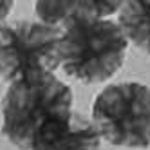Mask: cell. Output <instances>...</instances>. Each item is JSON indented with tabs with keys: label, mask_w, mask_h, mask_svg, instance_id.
I'll use <instances>...</instances> for the list:
<instances>
[{
	"label": "cell",
	"mask_w": 150,
	"mask_h": 150,
	"mask_svg": "<svg viewBox=\"0 0 150 150\" xmlns=\"http://www.w3.org/2000/svg\"><path fill=\"white\" fill-rule=\"evenodd\" d=\"M60 29V67L67 76L92 85L123 67L128 40L116 20L76 16Z\"/></svg>",
	"instance_id": "cell-1"
},
{
	"label": "cell",
	"mask_w": 150,
	"mask_h": 150,
	"mask_svg": "<svg viewBox=\"0 0 150 150\" xmlns=\"http://www.w3.org/2000/svg\"><path fill=\"white\" fill-rule=\"evenodd\" d=\"M72 91L52 72H27L2 98V136L18 150H31L33 137L49 117L71 112Z\"/></svg>",
	"instance_id": "cell-2"
},
{
	"label": "cell",
	"mask_w": 150,
	"mask_h": 150,
	"mask_svg": "<svg viewBox=\"0 0 150 150\" xmlns=\"http://www.w3.org/2000/svg\"><path fill=\"white\" fill-rule=\"evenodd\" d=\"M92 121L114 146H150V87L137 81L112 83L96 96Z\"/></svg>",
	"instance_id": "cell-3"
},
{
	"label": "cell",
	"mask_w": 150,
	"mask_h": 150,
	"mask_svg": "<svg viewBox=\"0 0 150 150\" xmlns=\"http://www.w3.org/2000/svg\"><path fill=\"white\" fill-rule=\"evenodd\" d=\"M62 29L40 20H7L0 25V78L13 83L27 72L60 67Z\"/></svg>",
	"instance_id": "cell-4"
},
{
	"label": "cell",
	"mask_w": 150,
	"mask_h": 150,
	"mask_svg": "<svg viewBox=\"0 0 150 150\" xmlns=\"http://www.w3.org/2000/svg\"><path fill=\"white\" fill-rule=\"evenodd\" d=\"M101 136L92 117L78 110L49 117L33 137L31 150H100Z\"/></svg>",
	"instance_id": "cell-5"
},
{
	"label": "cell",
	"mask_w": 150,
	"mask_h": 150,
	"mask_svg": "<svg viewBox=\"0 0 150 150\" xmlns=\"http://www.w3.org/2000/svg\"><path fill=\"white\" fill-rule=\"evenodd\" d=\"M123 2L117 0H40L35 2V13L40 22L60 27L65 20L76 16L107 18L120 13Z\"/></svg>",
	"instance_id": "cell-6"
},
{
	"label": "cell",
	"mask_w": 150,
	"mask_h": 150,
	"mask_svg": "<svg viewBox=\"0 0 150 150\" xmlns=\"http://www.w3.org/2000/svg\"><path fill=\"white\" fill-rule=\"evenodd\" d=\"M117 24L128 42L150 56V2L128 0L120 9Z\"/></svg>",
	"instance_id": "cell-7"
},
{
	"label": "cell",
	"mask_w": 150,
	"mask_h": 150,
	"mask_svg": "<svg viewBox=\"0 0 150 150\" xmlns=\"http://www.w3.org/2000/svg\"><path fill=\"white\" fill-rule=\"evenodd\" d=\"M13 6H15L13 0H0V25L7 22V16L11 13Z\"/></svg>",
	"instance_id": "cell-8"
}]
</instances>
